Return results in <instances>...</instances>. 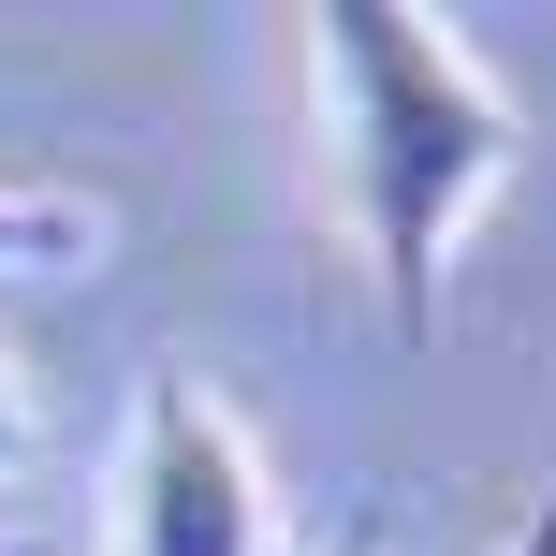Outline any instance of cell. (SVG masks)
Wrapping results in <instances>:
<instances>
[{
	"mask_svg": "<svg viewBox=\"0 0 556 556\" xmlns=\"http://www.w3.org/2000/svg\"><path fill=\"white\" fill-rule=\"evenodd\" d=\"M29 454V381H15V352H0V469Z\"/></svg>",
	"mask_w": 556,
	"mask_h": 556,
	"instance_id": "cell-5",
	"label": "cell"
},
{
	"mask_svg": "<svg viewBox=\"0 0 556 556\" xmlns=\"http://www.w3.org/2000/svg\"><path fill=\"white\" fill-rule=\"evenodd\" d=\"M323 556H381V513H352V528H337V542H323Z\"/></svg>",
	"mask_w": 556,
	"mask_h": 556,
	"instance_id": "cell-6",
	"label": "cell"
},
{
	"mask_svg": "<svg viewBox=\"0 0 556 556\" xmlns=\"http://www.w3.org/2000/svg\"><path fill=\"white\" fill-rule=\"evenodd\" d=\"M498 556H556V469L528 483V513H513V542H498Z\"/></svg>",
	"mask_w": 556,
	"mask_h": 556,
	"instance_id": "cell-4",
	"label": "cell"
},
{
	"mask_svg": "<svg viewBox=\"0 0 556 556\" xmlns=\"http://www.w3.org/2000/svg\"><path fill=\"white\" fill-rule=\"evenodd\" d=\"M0 556H59V542H45V528H15V542H0Z\"/></svg>",
	"mask_w": 556,
	"mask_h": 556,
	"instance_id": "cell-7",
	"label": "cell"
},
{
	"mask_svg": "<svg viewBox=\"0 0 556 556\" xmlns=\"http://www.w3.org/2000/svg\"><path fill=\"white\" fill-rule=\"evenodd\" d=\"M74 264H103V205L0 176V278H74Z\"/></svg>",
	"mask_w": 556,
	"mask_h": 556,
	"instance_id": "cell-3",
	"label": "cell"
},
{
	"mask_svg": "<svg viewBox=\"0 0 556 556\" xmlns=\"http://www.w3.org/2000/svg\"><path fill=\"white\" fill-rule=\"evenodd\" d=\"M307 132H323V191L352 220V264L381 293L395 352H425L454 307L469 220L528 176L513 88L410 0H323L307 15Z\"/></svg>",
	"mask_w": 556,
	"mask_h": 556,
	"instance_id": "cell-1",
	"label": "cell"
},
{
	"mask_svg": "<svg viewBox=\"0 0 556 556\" xmlns=\"http://www.w3.org/2000/svg\"><path fill=\"white\" fill-rule=\"evenodd\" d=\"M117 556H278L264 454L191 366L132 395V454H117Z\"/></svg>",
	"mask_w": 556,
	"mask_h": 556,
	"instance_id": "cell-2",
	"label": "cell"
}]
</instances>
